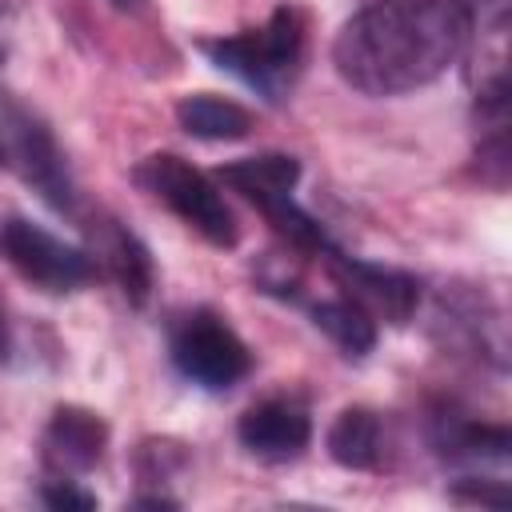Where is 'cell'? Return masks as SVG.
<instances>
[{
    "instance_id": "16",
    "label": "cell",
    "mask_w": 512,
    "mask_h": 512,
    "mask_svg": "<svg viewBox=\"0 0 512 512\" xmlns=\"http://www.w3.org/2000/svg\"><path fill=\"white\" fill-rule=\"evenodd\" d=\"M308 320L316 332H324L344 360H364L376 348V320L348 296H324L308 304Z\"/></svg>"
},
{
    "instance_id": "2",
    "label": "cell",
    "mask_w": 512,
    "mask_h": 512,
    "mask_svg": "<svg viewBox=\"0 0 512 512\" xmlns=\"http://www.w3.org/2000/svg\"><path fill=\"white\" fill-rule=\"evenodd\" d=\"M196 52L224 76L240 80L268 104H284L304 72L308 56V16L296 4H280L268 12L260 28L228 32V36H204L196 40Z\"/></svg>"
},
{
    "instance_id": "20",
    "label": "cell",
    "mask_w": 512,
    "mask_h": 512,
    "mask_svg": "<svg viewBox=\"0 0 512 512\" xmlns=\"http://www.w3.org/2000/svg\"><path fill=\"white\" fill-rule=\"evenodd\" d=\"M12 360V324H8V316H4V308H0V368Z\"/></svg>"
},
{
    "instance_id": "21",
    "label": "cell",
    "mask_w": 512,
    "mask_h": 512,
    "mask_svg": "<svg viewBox=\"0 0 512 512\" xmlns=\"http://www.w3.org/2000/svg\"><path fill=\"white\" fill-rule=\"evenodd\" d=\"M112 4H116V8H124V12H136L144 0H112Z\"/></svg>"
},
{
    "instance_id": "5",
    "label": "cell",
    "mask_w": 512,
    "mask_h": 512,
    "mask_svg": "<svg viewBox=\"0 0 512 512\" xmlns=\"http://www.w3.org/2000/svg\"><path fill=\"white\" fill-rule=\"evenodd\" d=\"M168 360L200 392H232L252 372V348L216 308H188L168 324Z\"/></svg>"
},
{
    "instance_id": "17",
    "label": "cell",
    "mask_w": 512,
    "mask_h": 512,
    "mask_svg": "<svg viewBox=\"0 0 512 512\" xmlns=\"http://www.w3.org/2000/svg\"><path fill=\"white\" fill-rule=\"evenodd\" d=\"M448 496L460 504H484V508H508V484L488 480V476H460L448 484Z\"/></svg>"
},
{
    "instance_id": "15",
    "label": "cell",
    "mask_w": 512,
    "mask_h": 512,
    "mask_svg": "<svg viewBox=\"0 0 512 512\" xmlns=\"http://www.w3.org/2000/svg\"><path fill=\"white\" fill-rule=\"evenodd\" d=\"M176 124L192 136V140H208V144H232L244 140L256 128V116L216 92H188L176 100Z\"/></svg>"
},
{
    "instance_id": "9",
    "label": "cell",
    "mask_w": 512,
    "mask_h": 512,
    "mask_svg": "<svg viewBox=\"0 0 512 512\" xmlns=\"http://www.w3.org/2000/svg\"><path fill=\"white\" fill-rule=\"evenodd\" d=\"M236 440L260 464H292L312 444V412L300 396H264L236 420Z\"/></svg>"
},
{
    "instance_id": "4",
    "label": "cell",
    "mask_w": 512,
    "mask_h": 512,
    "mask_svg": "<svg viewBox=\"0 0 512 512\" xmlns=\"http://www.w3.org/2000/svg\"><path fill=\"white\" fill-rule=\"evenodd\" d=\"M132 180L140 192H148L156 204H164L176 220H184L200 240L212 248H236L240 244V224L220 196L216 180L204 176L196 164H188L176 152H148L136 168Z\"/></svg>"
},
{
    "instance_id": "7",
    "label": "cell",
    "mask_w": 512,
    "mask_h": 512,
    "mask_svg": "<svg viewBox=\"0 0 512 512\" xmlns=\"http://www.w3.org/2000/svg\"><path fill=\"white\" fill-rule=\"evenodd\" d=\"M4 128H8L4 156L16 164L20 180H24L48 208L72 216V212H76V180H72L68 156H64V148L56 144L52 128H48L32 108H24L20 100H4Z\"/></svg>"
},
{
    "instance_id": "8",
    "label": "cell",
    "mask_w": 512,
    "mask_h": 512,
    "mask_svg": "<svg viewBox=\"0 0 512 512\" xmlns=\"http://www.w3.org/2000/svg\"><path fill=\"white\" fill-rule=\"evenodd\" d=\"M340 296L356 300L372 320H388V324H408L412 312L420 308V296H424V284L404 272V268H392V264H376V260H364V256H348L344 248L328 252L324 256Z\"/></svg>"
},
{
    "instance_id": "1",
    "label": "cell",
    "mask_w": 512,
    "mask_h": 512,
    "mask_svg": "<svg viewBox=\"0 0 512 512\" xmlns=\"http://www.w3.org/2000/svg\"><path fill=\"white\" fill-rule=\"evenodd\" d=\"M472 32V0H376L340 24L332 68L364 96H404L440 80Z\"/></svg>"
},
{
    "instance_id": "13",
    "label": "cell",
    "mask_w": 512,
    "mask_h": 512,
    "mask_svg": "<svg viewBox=\"0 0 512 512\" xmlns=\"http://www.w3.org/2000/svg\"><path fill=\"white\" fill-rule=\"evenodd\" d=\"M96 256L104 260V272L116 280L120 296L132 308H144L152 296V284H156V264H152L148 244L120 220H104L100 236H96Z\"/></svg>"
},
{
    "instance_id": "23",
    "label": "cell",
    "mask_w": 512,
    "mask_h": 512,
    "mask_svg": "<svg viewBox=\"0 0 512 512\" xmlns=\"http://www.w3.org/2000/svg\"><path fill=\"white\" fill-rule=\"evenodd\" d=\"M0 164H4V144H0Z\"/></svg>"
},
{
    "instance_id": "10",
    "label": "cell",
    "mask_w": 512,
    "mask_h": 512,
    "mask_svg": "<svg viewBox=\"0 0 512 512\" xmlns=\"http://www.w3.org/2000/svg\"><path fill=\"white\" fill-rule=\"evenodd\" d=\"M436 324L444 328V344L464 348L488 360L496 372L508 368V340H504V312L472 288H444L436 300Z\"/></svg>"
},
{
    "instance_id": "3",
    "label": "cell",
    "mask_w": 512,
    "mask_h": 512,
    "mask_svg": "<svg viewBox=\"0 0 512 512\" xmlns=\"http://www.w3.org/2000/svg\"><path fill=\"white\" fill-rule=\"evenodd\" d=\"M300 160L288 152H260V156H240L216 168V180L228 184L236 196H244L248 204H256L264 212V220L272 224L276 236H284L296 252L304 256H328L340 244L328 236V228L300 208L296 200V184H300Z\"/></svg>"
},
{
    "instance_id": "22",
    "label": "cell",
    "mask_w": 512,
    "mask_h": 512,
    "mask_svg": "<svg viewBox=\"0 0 512 512\" xmlns=\"http://www.w3.org/2000/svg\"><path fill=\"white\" fill-rule=\"evenodd\" d=\"M0 60H4V28H0Z\"/></svg>"
},
{
    "instance_id": "19",
    "label": "cell",
    "mask_w": 512,
    "mask_h": 512,
    "mask_svg": "<svg viewBox=\"0 0 512 512\" xmlns=\"http://www.w3.org/2000/svg\"><path fill=\"white\" fill-rule=\"evenodd\" d=\"M132 508H180V500L164 492H144V496H132Z\"/></svg>"
},
{
    "instance_id": "14",
    "label": "cell",
    "mask_w": 512,
    "mask_h": 512,
    "mask_svg": "<svg viewBox=\"0 0 512 512\" xmlns=\"http://www.w3.org/2000/svg\"><path fill=\"white\" fill-rule=\"evenodd\" d=\"M324 448L348 472H380L384 468V448H388L384 416L376 408H364V404L344 408L332 420V428L324 436Z\"/></svg>"
},
{
    "instance_id": "12",
    "label": "cell",
    "mask_w": 512,
    "mask_h": 512,
    "mask_svg": "<svg viewBox=\"0 0 512 512\" xmlns=\"http://www.w3.org/2000/svg\"><path fill=\"white\" fill-rule=\"evenodd\" d=\"M428 444L448 464H508L512 432L508 424L480 420L456 404H436L428 416Z\"/></svg>"
},
{
    "instance_id": "18",
    "label": "cell",
    "mask_w": 512,
    "mask_h": 512,
    "mask_svg": "<svg viewBox=\"0 0 512 512\" xmlns=\"http://www.w3.org/2000/svg\"><path fill=\"white\" fill-rule=\"evenodd\" d=\"M40 504H48V508H64V512H88V508H96V492H88V488H80L76 484V476H48L44 484H40Z\"/></svg>"
},
{
    "instance_id": "6",
    "label": "cell",
    "mask_w": 512,
    "mask_h": 512,
    "mask_svg": "<svg viewBox=\"0 0 512 512\" xmlns=\"http://www.w3.org/2000/svg\"><path fill=\"white\" fill-rule=\"evenodd\" d=\"M0 260L28 280L32 288L48 292V296H68L80 292L84 284L96 280V256L56 232H48L44 224L8 212L0 216Z\"/></svg>"
},
{
    "instance_id": "11",
    "label": "cell",
    "mask_w": 512,
    "mask_h": 512,
    "mask_svg": "<svg viewBox=\"0 0 512 512\" xmlns=\"http://www.w3.org/2000/svg\"><path fill=\"white\" fill-rule=\"evenodd\" d=\"M108 448V420L84 404H56L40 432L48 476H88Z\"/></svg>"
}]
</instances>
